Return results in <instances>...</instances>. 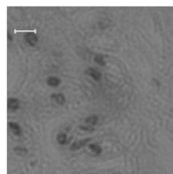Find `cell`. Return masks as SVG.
<instances>
[{
    "mask_svg": "<svg viewBox=\"0 0 173 174\" xmlns=\"http://www.w3.org/2000/svg\"><path fill=\"white\" fill-rule=\"evenodd\" d=\"M16 32H26V33H33V32H34L36 33V29H35L34 31H33V30H14V33H16Z\"/></svg>",
    "mask_w": 173,
    "mask_h": 174,
    "instance_id": "obj_14",
    "label": "cell"
},
{
    "mask_svg": "<svg viewBox=\"0 0 173 174\" xmlns=\"http://www.w3.org/2000/svg\"><path fill=\"white\" fill-rule=\"evenodd\" d=\"M25 39H26V41L30 46H35V44L38 41V37L36 33H28L25 35Z\"/></svg>",
    "mask_w": 173,
    "mask_h": 174,
    "instance_id": "obj_4",
    "label": "cell"
},
{
    "mask_svg": "<svg viewBox=\"0 0 173 174\" xmlns=\"http://www.w3.org/2000/svg\"><path fill=\"white\" fill-rule=\"evenodd\" d=\"M8 125H9L10 128L13 131V133L16 136H20L21 134V130L20 127L18 123H13V122H10L8 123Z\"/></svg>",
    "mask_w": 173,
    "mask_h": 174,
    "instance_id": "obj_7",
    "label": "cell"
},
{
    "mask_svg": "<svg viewBox=\"0 0 173 174\" xmlns=\"http://www.w3.org/2000/svg\"><path fill=\"white\" fill-rule=\"evenodd\" d=\"M94 60L96 61V63H97L101 66H105V62L104 60V55L101 54H97L96 55V56L94 58Z\"/></svg>",
    "mask_w": 173,
    "mask_h": 174,
    "instance_id": "obj_9",
    "label": "cell"
},
{
    "mask_svg": "<svg viewBox=\"0 0 173 174\" xmlns=\"http://www.w3.org/2000/svg\"><path fill=\"white\" fill-rule=\"evenodd\" d=\"M51 98L53 100H54L58 105H63L66 102L65 96L62 94H52L51 95Z\"/></svg>",
    "mask_w": 173,
    "mask_h": 174,
    "instance_id": "obj_5",
    "label": "cell"
},
{
    "mask_svg": "<svg viewBox=\"0 0 173 174\" xmlns=\"http://www.w3.org/2000/svg\"><path fill=\"white\" fill-rule=\"evenodd\" d=\"M85 73L89 75L96 81H99L102 78V74L98 70L95 68H89L86 70Z\"/></svg>",
    "mask_w": 173,
    "mask_h": 174,
    "instance_id": "obj_1",
    "label": "cell"
},
{
    "mask_svg": "<svg viewBox=\"0 0 173 174\" xmlns=\"http://www.w3.org/2000/svg\"><path fill=\"white\" fill-rule=\"evenodd\" d=\"M89 147L92 151H93V152L96 153V154H100V153H102V148L100 147L99 146L98 144H90V145L89 146Z\"/></svg>",
    "mask_w": 173,
    "mask_h": 174,
    "instance_id": "obj_11",
    "label": "cell"
},
{
    "mask_svg": "<svg viewBox=\"0 0 173 174\" xmlns=\"http://www.w3.org/2000/svg\"><path fill=\"white\" fill-rule=\"evenodd\" d=\"M66 139H67L66 135L64 133L59 134L57 136V141L60 144L62 145L65 144V143L66 142Z\"/></svg>",
    "mask_w": 173,
    "mask_h": 174,
    "instance_id": "obj_10",
    "label": "cell"
},
{
    "mask_svg": "<svg viewBox=\"0 0 173 174\" xmlns=\"http://www.w3.org/2000/svg\"><path fill=\"white\" fill-rule=\"evenodd\" d=\"M98 121V117L96 114L89 117L85 119V123L89 125V126L96 125Z\"/></svg>",
    "mask_w": 173,
    "mask_h": 174,
    "instance_id": "obj_8",
    "label": "cell"
},
{
    "mask_svg": "<svg viewBox=\"0 0 173 174\" xmlns=\"http://www.w3.org/2000/svg\"><path fill=\"white\" fill-rule=\"evenodd\" d=\"M14 150H16V152L17 153H24L26 154L27 153V150L25 149L24 148H21V147H16L14 148Z\"/></svg>",
    "mask_w": 173,
    "mask_h": 174,
    "instance_id": "obj_12",
    "label": "cell"
},
{
    "mask_svg": "<svg viewBox=\"0 0 173 174\" xmlns=\"http://www.w3.org/2000/svg\"><path fill=\"white\" fill-rule=\"evenodd\" d=\"M61 80L57 77H49L47 80V85L51 87H57L60 84Z\"/></svg>",
    "mask_w": 173,
    "mask_h": 174,
    "instance_id": "obj_6",
    "label": "cell"
},
{
    "mask_svg": "<svg viewBox=\"0 0 173 174\" xmlns=\"http://www.w3.org/2000/svg\"><path fill=\"white\" fill-rule=\"evenodd\" d=\"M80 128L81 129V130H84V131H94V129L92 128L91 126H81V127H80Z\"/></svg>",
    "mask_w": 173,
    "mask_h": 174,
    "instance_id": "obj_13",
    "label": "cell"
},
{
    "mask_svg": "<svg viewBox=\"0 0 173 174\" xmlns=\"http://www.w3.org/2000/svg\"><path fill=\"white\" fill-rule=\"evenodd\" d=\"M91 139V138H86L84 140H79L78 141H75L74 142L72 143V144L71 147V150H77L80 149V148H82L83 147L87 144V143L90 141Z\"/></svg>",
    "mask_w": 173,
    "mask_h": 174,
    "instance_id": "obj_2",
    "label": "cell"
},
{
    "mask_svg": "<svg viewBox=\"0 0 173 174\" xmlns=\"http://www.w3.org/2000/svg\"><path fill=\"white\" fill-rule=\"evenodd\" d=\"M20 106V102L17 98H10L8 100V108L11 111H17Z\"/></svg>",
    "mask_w": 173,
    "mask_h": 174,
    "instance_id": "obj_3",
    "label": "cell"
}]
</instances>
